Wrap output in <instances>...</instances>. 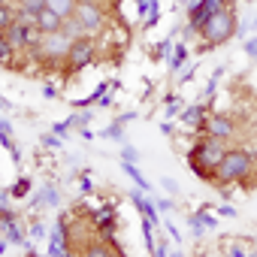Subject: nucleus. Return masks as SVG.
<instances>
[{
  "label": "nucleus",
  "instance_id": "6",
  "mask_svg": "<svg viewBox=\"0 0 257 257\" xmlns=\"http://www.w3.org/2000/svg\"><path fill=\"white\" fill-rule=\"evenodd\" d=\"M221 10H227V0H194L191 4V16H188V25L194 31H203V25L218 16Z\"/></svg>",
  "mask_w": 257,
  "mask_h": 257
},
{
  "label": "nucleus",
  "instance_id": "1",
  "mask_svg": "<svg viewBox=\"0 0 257 257\" xmlns=\"http://www.w3.org/2000/svg\"><path fill=\"white\" fill-rule=\"evenodd\" d=\"M224 140H218V137H203L194 149H191V155H188V161H191V170L200 176V179H206V182H215V170H218V164H221V158H224Z\"/></svg>",
  "mask_w": 257,
  "mask_h": 257
},
{
  "label": "nucleus",
  "instance_id": "22",
  "mask_svg": "<svg viewBox=\"0 0 257 257\" xmlns=\"http://www.w3.org/2000/svg\"><path fill=\"white\" fill-rule=\"evenodd\" d=\"M152 25H158V0H152V10L146 13V28H152Z\"/></svg>",
  "mask_w": 257,
  "mask_h": 257
},
{
  "label": "nucleus",
  "instance_id": "11",
  "mask_svg": "<svg viewBox=\"0 0 257 257\" xmlns=\"http://www.w3.org/2000/svg\"><path fill=\"white\" fill-rule=\"evenodd\" d=\"M94 218V227L100 230V236H106V239H112L115 236V212L106 206V209H100V212H94L91 215Z\"/></svg>",
  "mask_w": 257,
  "mask_h": 257
},
{
  "label": "nucleus",
  "instance_id": "3",
  "mask_svg": "<svg viewBox=\"0 0 257 257\" xmlns=\"http://www.w3.org/2000/svg\"><path fill=\"white\" fill-rule=\"evenodd\" d=\"M70 46H73V40H70L64 31H55V34H43L40 43H37L31 52H34L40 61H46V64H61V61H67Z\"/></svg>",
  "mask_w": 257,
  "mask_h": 257
},
{
  "label": "nucleus",
  "instance_id": "7",
  "mask_svg": "<svg viewBox=\"0 0 257 257\" xmlns=\"http://www.w3.org/2000/svg\"><path fill=\"white\" fill-rule=\"evenodd\" d=\"M94 55H97V46H94V40L85 34V37L73 40L70 55H67V64H70V70H82V67L94 64Z\"/></svg>",
  "mask_w": 257,
  "mask_h": 257
},
{
  "label": "nucleus",
  "instance_id": "21",
  "mask_svg": "<svg viewBox=\"0 0 257 257\" xmlns=\"http://www.w3.org/2000/svg\"><path fill=\"white\" fill-rule=\"evenodd\" d=\"M121 134H124V121H115L112 127H106V131H103L106 140H121Z\"/></svg>",
  "mask_w": 257,
  "mask_h": 257
},
{
  "label": "nucleus",
  "instance_id": "24",
  "mask_svg": "<svg viewBox=\"0 0 257 257\" xmlns=\"http://www.w3.org/2000/svg\"><path fill=\"white\" fill-rule=\"evenodd\" d=\"M28 185H31L28 179H19V182H16V188H13V194H19V197H22V194H28Z\"/></svg>",
  "mask_w": 257,
  "mask_h": 257
},
{
  "label": "nucleus",
  "instance_id": "31",
  "mask_svg": "<svg viewBox=\"0 0 257 257\" xmlns=\"http://www.w3.org/2000/svg\"><path fill=\"white\" fill-rule=\"evenodd\" d=\"M248 28H254V31H257V19H254V22H251V25H248Z\"/></svg>",
  "mask_w": 257,
  "mask_h": 257
},
{
  "label": "nucleus",
  "instance_id": "29",
  "mask_svg": "<svg viewBox=\"0 0 257 257\" xmlns=\"http://www.w3.org/2000/svg\"><path fill=\"white\" fill-rule=\"evenodd\" d=\"M124 161H137V149L127 146V149H124Z\"/></svg>",
  "mask_w": 257,
  "mask_h": 257
},
{
  "label": "nucleus",
  "instance_id": "30",
  "mask_svg": "<svg viewBox=\"0 0 257 257\" xmlns=\"http://www.w3.org/2000/svg\"><path fill=\"white\" fill-rule=\"evenodd\" d=\"M4 4H13V7H22V4H25V0H4Z\"/></svg>",
  "mask_w": 257,
  "mask_h": 257
},
{
  "label": "nucleus",
  "instance_id": "32",
  "mask_svg": "<svg viewBox=\"0 0 257 257\" xmlns=\"http://www.w3.org/2000/svg\"><path fill=\"white\" fill-rule=\"evenodd\" d=\"M254 167H257V155H254Z\"/></svg>",
  "mask_w": 257,
  "mask_h": 257
},
{
  "label": "nucleus",
  "instance_id": "27",
  "mask_svg": "<svg viewBox=\"0 0 257 257\" xmlns=\"http://www.w3.org/2000/svg\"><path fill=\"white\" fill-rule=\"evenodd\" d=\"M218 212H221V215H224V218H236V209H233V206H221V209H218Z\"/></svg>",
  "mask_w": 257,
  "mask_h": 257
},
{
  "label": "nucleus",
  "instance_id": "16",
  "mask_svg": "<svg viewBox=\"0 0 257 257\" xmlns=\"http://www.w3.org/2000/svg\"><path fill=\"white\" fill-rule=\"evenodd\" d=\"M46 7H49V10H55L58 16L70 19V16L76 13V0H46Z\"/></svg>",
  "mask_w": 257,
  "mask_h": 257
},
{
  "label": "nucleus",
  "instance_id": "19",
  "mask_svg": "<svg viewBox=\"0 0 257 257\" xmlns=\"http://www.w3.org/2000/svg\"><path fill=\"white\" fill-rule=\"evenodd\" d=\"M58 200H61V197H58V191H55V188H43V191H40V194L34 197V206H40V203L58 206Z\"/></svg>",
  "mask_w": 257,
  "mask_h": 257
},
{
  "label": "nucleus",
  "instance_id": "26",
  "mask_svg": "<svg viewBox=\"0 0 257 257\" xmlns=\"http://www.w3.org/2000/svg\"><path fill=\"white\" fill-rule=\"evenodd\" d=\"M164 188H167V191H170V194H179V185H176V182H173V179H164Z\"/></svg>",
  "mask_w": 257,
  "mask_h": 257
},
{
  "label": "nucleus",
  "instance_id": "8",
  "mask_svg": "<svg viewBox=\"0 0 257 257\" xmlns=\"http://www.w3.org/2000/svg\"><path fill=\"white\" fill-rule=\"evenodd\" d=\"M203 127H206V134H212V137H218V140H230V137L236 134V124H233V118H230V115H224V112H215V115H209Z\"/></svg>",
  "mask_w": 257,
  "mask_h": 257
},
{
  "label": "nucleus",
  "instance_id": "15",
  "mask_svg": "<svg viewBox=\"0 0 257 257\" xmlns=\"http://www.w3.org/2000/svg\"><path fill=\"white\" fill-rule=\"evenodd\" d=\"M121 167H124V173H127V176L137 182V188H140V191H152V185L146 182V176L137 170V164H134V161H121Z\"/></svg>",
  "mask_w": 257,
  "mask_h": 257
},
{
  "label": "nucleus",
  "instance_id": "18",
  "mask_svg": "<svg viewBox=\"0 0 257 257\" xmlns=\"http://www.w3.org/2000/svg\"><path fill=\"white\" fill-rule=\"evenodd\" d=\"M13 52H16V46H13V40L4 34V37H0V61H4V67L13 64Z\"/></svg>",
  "mask_w": 257,
  "mask_h": 257
},
{
  "label": "nucleus",
  "instance_id": "5",
  "mask_svg": "<svg viewBox=\"0 0 257 257\" xmlns=\"http://www.w3.org/2000/svg\"><path fill=\"white\" fill-rule=\"evenodd\" d=\"M73 16L82 22L85 34H97V31L103 28V22H106V13H103V7H100V0H79Z\"/></svg>",
  "mask_w": 257,
  "mask_h": 257
},
{
  "label": "nucleus",
  "instance_id": "2",
  "mask_svg": "<svg viewBox=\"0 0 257 257\" xmlns=\"http://www.w3.org/2000/svg\"><path fill=\"white\" fill-rule=\"evenodd\" d=\"M251 170H254V155L251 152H245V149H227L224 158H221V164H218V170H215V182H218V188H224L230 182L248 179Z\"/></svg>",
  "mask_w": 257,
  "mask_h": 257
},
{
  "label": "nucleus",
  "instance_id": "33",
  "mask_svg": "<svg viewBox=\"0 0 257 257\" xmlns=\"http://www.w3.org/2000/svg\"><path fill=\"white\" fill-rule=\"evenodd\" d=\"M76 4H79V0H76Z\"/></svg>",
  "mask_w": 257,
  "mask_h": 257
},
{
  "label": "nucleus",
  "instance_id": "25",
  "mask_svg": "<svg viewBox=\"0 0 257 257\" xmlns=\"http://www.w3.org/2000/svg\"><path fill=\"white\" fill-rule=\"evenodd\" d=\"M245 55L257 58V40H245Z\"/></svg>",
  "mask_w": 257,
  "mask_h": 257
},
{
  "label": "nucleus",
  "instance_id": "17",
  "mask_svg": "<svg viewBox=\"0 0 257 257\" xmlns=\"http://www.w3.org/2000/svg\"><path fill=\"white\" fill-rule=\"evenodd\" d=\"M70 40H79V37H85V28H82V22L76 19V16H70V19H64V28H61Z\"/></svg>",
  "mask_w": 257,
  "mask_h": 257
},
{
  "label": "nucleus",
  "instance_id": "12",
  "mask_svg": "<svg viewBox=\"0 0 257 257\" xmlns=\"http://www.w3.org/2000/svg\"><path fill=\"white\" fill-rule=\"evenodd\" d=\"M131 200H134V203H137V206H140V212H143V218H149V221H152V224H158V209H155V206H158V203H155V200H146V197H143V191H140V188H137V191H134V194H131Z\"/></svg>",
  "mask_w": 257,
  "mask_h": 257
},
{
  "label": "nucleus",
  "instance_id": "28",
  "mask_svg": "<svg viewBox=\"0 0 257 257\" xmlns=\"http://www.w3.org/2000/svg\"><path fill=\"white\" fill-rule=\"evenodd\" d=\"M31 236H37V239H40V236H46V230H43V224H34V227H31Z\"/></svg>",
  "mask_w": 257,
  "mask_h": 257
},
{
  "label": "nucleus",
  "instance_id": "4",
  "mask_svg": "<svg viewBox=\"0 0 257 257\" xmlns=\"http://www.w3.org/2000/svg\"><path fill=\"white\" fill-rule=\"evenodd\" d=\"M203 40H206V46H221V43H227L233 34H236V16H233V10L227 7V10H221L218 16H212L206 25H203Z\"/></svg>",
  "mask_w": 257,
  "mask_h": 257
},
{
  "label": "nucleus",
  "instance_id": "13",
  "mask_svg": "<svg viewBox=\"0 0 257 257\" xmlns=\"http://www.w3.org/2000/svg\"><path fill=\"white\" fill-rule=\"evenodd\" d=\"M19 22V7H13V4H4V7H0V31H10L13 25Z\"/></svg>",
  "mask_w": 257,
  "mask_h": 257
},
{
  "label": "nucleus",
  "instance_id": "20",
  "mask_svg": "<svg viewBox=\"0 0 257 257\" xmlns=\"http://www.w3.org/2000/svg\"><path fill=\"white\" fill-rule=\"evenodd\" d=\"M185 58H188V49H185V43H179V46H176V55H173V61H170V67H173V73H176V70H182V64H185Z\"/></svg>",
  "mask_w": 257,
  "mask_h": 257
},
{
  "label": "nucleus",
  "instance_id": "10",
  "mask_svg": "<svg viewBox=\"0 0 257 257\" xmlns=\"http://www.w3.org/2000/svg\"><path fill=\"white\" fill-rule=\"evenodd\" d=\"M37 28H40V34H55V31L64 28V16H58L55 10L46 7V10L37 16Z\"/></svg>",
  "mask_w": 257,
  "mask_h": 257
},
{
  "label": "nucleus",
  "instance_id": "14",
  "mask_svg": "<svg viewBox=\"0 0 257 257\" xmlns=\"http://www.w3.org/2000/svg\"><path fill=\"white\" fill-rule=\"evenodd\" d=\"M182 118H185L191 127H203V124H206V109H203L200 103H194V106H188V109H185V115H182Z\"/></svg>",
  "mask_w": 257,
  "mask_h": 257
},
{
  "label": "nucleus",
  "instance_id": "23",
  "mask_svg": "<svg viewBox=\"0 0 257 257\" xmlns=\"http://www.w3.org/2000/svg\"><path fill=\"white\" fill-rule=\"evenodd\" d=\"M88 121H91V112H79V115H73V124H76V127H85Z\"/></svg>",
  "mask_w": 257,
  "mask_h": 257
},
{
  "label": "nucleus",
  "instance_id": "9",
  "mask_svg": "<svg viewBox=\"0 0 257 257\" xmlns=\"http://www.w3.org/2000/svg\"><path fill=\"white\" fill-rule=\"evenodd\" d=\"M67 218L61 215V221H58V230L52 233V239H49V254L52 257H64V254H70V245H67Z\"/></svg>",
  "mask_w": 257,
  "mask_h": 257
}]
</instances>
